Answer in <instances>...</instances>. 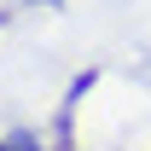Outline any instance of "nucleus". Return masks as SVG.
Instances as JSON below:
<instances>
[{
  "label": "nucleus",
  "mask_w": 151,
  "mask_h": 151,
  "mask_svg": "<svg viewBox=\"0 0 151 151\" xmlns=\"http://www.w3.org/2000/svg\"><path fill=\"white\" fill-rule=\"evenodd\" d=\"M87 87H93V70H87V76H76V81H70V99H64V111H76V99L87 93ZM58 139L70 145V122H64V116H58Z\"/></svg>",
  "instance_id": "1"
},
{
  "label": "nucleus",
  "mask_w": 151,
  "mask_h": 151,
  "mask_svg": "<svg viewBox=\"0 0 151 151\" xmlns=\"http://www.w3.org/2000/svg\"><path fill=\"white\" fill-rule=\"evenodd\" d=\"M0 151H41V145H35V134H12V139H6Z\"/></svg>",
  "instance_id": "2"
}]
</instances>
